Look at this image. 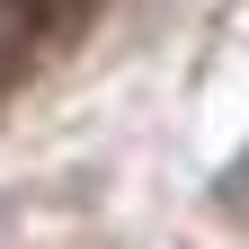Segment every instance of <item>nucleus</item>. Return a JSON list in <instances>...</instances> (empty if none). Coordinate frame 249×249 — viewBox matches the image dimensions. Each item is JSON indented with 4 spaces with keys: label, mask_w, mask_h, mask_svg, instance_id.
<instances>
[{
    "label": "nucleus",
    "mask_w": 249,
    "mask_h": 249,
    "mask_svg": "<svg viewBox=\"0 0 249 249\" xmlns=\"http://www.w3.org/2000/svg\"><path fill=\"white\" fill-rule=\"evenodd\" d=\"M27 9H80V0H27Z\"/></svg>",
    "instance_id": "f257e3e1"
}]
</instances>
